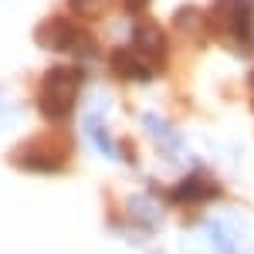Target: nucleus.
<instances>
[{
    "label": "nucleus",
    "mask_w": 254,
    "mask_h": 254,
    "mask_svg": "<svg viewBox=\"0 0 254 254\" xmlns=\"http://www.w3.org/2000/svg\"><path fill=\"white\" fill-rule=\"evenodd\" d=\"M210 24L217 34L234 44L237 51H251L254 44V20H251V0H217L210 10Z\"/></svg>",
    "instance_id": "obj_2"
},
{
    "label": "nucleus",
    "mask_w": 254,
    "mask_h": 254,
    "mask_svg": "<svg viewBox=\"0 0 254 254\" xmlns=\"http://www.w3.org/2000/svg\"><path fill=\"white\" fill-rule=\"evenodd\" d=\"M146 3H149V0H126V7H129V10H142Z\"/></svg>",
    "instance_id": "obj_6"
},
{
    "label": "nucleus",
    "mask_w": 254,
    "mask_h": 254,
    "mask_svg": "<svg viewBox=\"0 0 254 254\" xmlns=\"http://www.w3.org/2000/svg\"><path fill=\"white\" fill-rule=\"evenodd\" d=\"M78 88H81V71H75V68H51L38 92L41 112L48 119H55V122L68 119L75 102H78Z\"/></svg>",
    "instance_id": "obj_1"
},
{
    "label": "nucleus",
    "mask_w": 254,
    "mask_h": 254,
    "mask_svg": "<svg viewBox=\"0 0 254 254\" xmlns=\"http://www.w3.org/2000/svg\"><path fill=\"white\" fill-rule=\"evenodd\" d=\"M88 136H92V142L98 146V153L112 156V142H109V136H102V129L95 126V119H88Z\"/></svg>",
    "instance_id": "obj_5"
},
{
    "label": "nucleus",
    "mask_w": 254,
    "mask_h": 254,
    "mask_svg": "<svg viewBox=\"0 0 254 254\" xmlns=\"http://www.w3.org/2000/svg\"><path fill=\"white\" fill-rule=\"evenodd\" d=\"M220 190H217V183H207V180H200V176H193V180H183V187H176L173 190V200H207V196H217Z\"/></svg>",
    "instance_id": "obj_3"
},
{
    "label": "nucleus",
    "mask_w": 254,
    "mask_h": 254,
    "mask_svg": "<svg viewBox=\"0 0 254 254\" xmlns=\"http://www.w3.org/2000/svg\"><path fill=\"white\" fill-rule=\"evenodd\" d=\"M71 7L78 10V17H98L105 7H109V0H71Z\"/></svg>",
    "instance_id": "obj_4"
}]
</instances>
